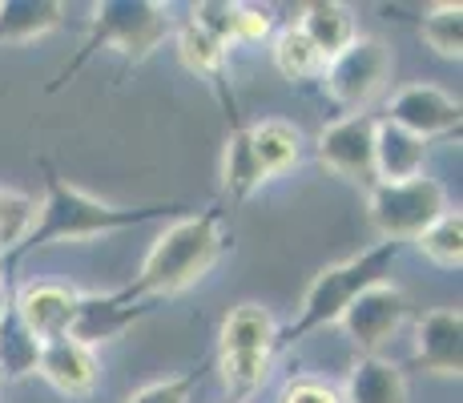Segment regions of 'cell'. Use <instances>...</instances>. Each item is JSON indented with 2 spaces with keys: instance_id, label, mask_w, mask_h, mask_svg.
<instances>
[{
  "instance_id": "obj_32",
  "label": "cell",
  "mask_w": 463,
  "mask_h": 403,
  "mask_svg": "<svg viewBox=\"0 0 463 403\" xmlns=\"http://www.w3.org/2000/svg\"><path fill=\"white\" fill-rule=\"evenodd\" d=\"M5 307H8V294H5V291H0V315H5Z\"/></svg>"
},
{
  "instance_id": "obj_29",
  "label": "cell",
  "mask_w": 463,
  "mask_h": 403,
  "mask_svg": "<svg viewBox=\"0 0 463 403\" xmlns=\"http://www.w3.org/2000/svg\"><path fill=\"white\" fill-rule=\"evenodd\" d=\"M194 383H198V371L174 375V379H157V383H149V388L133 391L126 403H190Z\"/></svg>"
},
{
  "instance_id": "obj_26",
  "label": "cell",
  "mask_w": 463,
  "mask_h": 403,
  "mask_svg": "<svg viewBox=\"0 0 463 403\" xmlns=\"http://www.w3.org/2000/svg\"><path fill=\"white\" fill-rule=\"evenodd\" d=\"M37 222V198L16 190H0V250H16Z\"/></svg>"
},
{
  "instance_id": "obj_25",
  "label": "cell",
  "mask_w": 463,
  "mask_h": 403,
  "mask_svg": "<svg viewBox=\"0 0 463 403\" xmlns=\"http://www.w3.org/2000/svg\"><path fill=\"white\" fill-rule=\"evenodd\" d=\"M420 33L439 57H448V61L463 57V8L459 5H435L423 16Z\"/></svg>"
},
{
  "instance_id": "obj_27",
  "label": "cell",
  "mask_w": 463,
  "mask_h": 403,
  "mask_svg": "<svg viewBox=\"0 0 463 403\" xmlns=\"http://www.w3.org/2000/svg\"><path fill=\"white\" fill-rule=\"evenodd\" d=\"M270 371V351H254V355H222V379L234 396H254L266 383Z\"/></svg>"
},
{
  "instance_id": "obj_12",
  "label": "cell",
  "mask_w": 463,
  "mask_h": 403,
  "mask_svg": "<svg viewBox=\"0 0 463 403\" xmlns=\"http://www.w3.org/2000/svg\"><path fill=\"white\" fill-rule=\"evenodd\" d=\"M77 299H81V294L65 291V286H57V283H37V286H24L13 307L24 327H29L41 343H49V339L69 335L73 315H77Z\"/></svg>"
},
{
  "instance_id": "obj_11",
  "label": "cell",
  "mask_w": 463,
  "mask_h": 403,
  "mask_svg": "<svg viewBox=\"0 0 463 403\" xmlns=\"http://www.w3.org/2000/svg\"><path fill=\"white\" fill-rule=\"evenodd\" d=\"M154 302H129L121 299L118 291L109 294H81L77 299V315H73V327H69V339L85 343L93 351L97 343H109L118 339L126 327H133L141 315H149Z\"/></svg>"
},
{
  "instance_id": "obj_2",
  "label": "cell",
  "mask_w": 463,
  "mask_h": 403,
  "mask_svg": "<svg viewBox=\"0 0 463 403\" xmlns=\"http://www.w3.org/2000/svg\"><path fill=\"white\" fill-rule=\"evenodd\" d=\"M226 250V235H222V206H206L202 214L174 222L162 238L154 242L146 266L129 286H121V299L129 302H154L162 294H177L198 279H206L213 263Z\"/></svg>"
},
{
  "instance_id": "obj_10",
  "label": "cell",
  "mask_w": 463,
  "mask_h": 403,
  "mask_svg": "<svg viewBox=\"0 0 463 403\" xmlns=\"http://www.w3.org/2000/svg\"><path fill=\"white\" fill-rule=\"evenodd\" d=\"M415 367L427 375L459 379L463 371V315L459 307L427 311L415 331Z\"/></svg>"
},
{
  "instance_id": "obj_33",
  "label": "cell",
  "mask_w": 463,
  "mask_h": 403,
  "mask_svg": "<svg viewBox=\"0 0 463 403\" xmlns=\"http://www.w3.org/2000/svg\"><path fill=\"white\" fill-rule=\"evenodd\" d=\"M0 274H5V258H0Z\"/></svg>"
},
{
  "instance_id": "obj_31",
  "label": "cell",
  "mask_w": 463,
  "mask_h": 403,
  "mask_svg": "<svg viewBox=\"0 0 463 403\" xmlns=\"http://www.w3.org/2000/svg\"><path fill=\"white\" fill-rule=\"evenodd\" d=\"M270 33V13L254 5H238V41H262Z\"/></svg>"
},
{
  "instance_id": "obj_17",
  "label": "cell",
  "mask_w": 463,
  "mask_h": 403,
  "mask_svg": "<svg viewBox=\"0 0 463 403\" xmlns=\"http://www.w3.org/2000/svg\"><path fill=\"white\" fill-rule=\"evenodd\" d=\"M346 403H407V379L395 363L379 360V355H363L351 367L343 388Z\"/></svg>"
},
{
  "instance_id": "obj_24",
  "label": "cell",
  "mask_w": 463,
  "mask_h": 403,
  "mask_svg": "<svg viewBox=\"0 0 463 403\" xmlns=\"http://www.w3.org/2000/svg\"><path fill=\"white\" fill-rule=\"evenodd\" d=\"M415 242H420V250L435 266H459L463 263V214L443 210Z\"/></svg>"
},
{
  "instance_id": "obj_22",
  "label": "cell",
  "mask_w": 463,
  "mask_h": 403,
  "mask_svg": "<svg viewBox=\"0 0 463 403\" xmlns=\"http://www.w3.org/2000/svg\"><path fill=\"white\" fill-rule=\"evenodd\" d=\"M262 169H258V161L250 154V141H246V125H234V133H230L226 141V158H222V186H226V194L234 202L250 198V194L262 186Z\"/></svg>"
},
{
  "instance_id": "obj_1",
  "label": "cell",
  "mask_w": 463,
  "mask_h": 403,
  "mask_svg": "<svg viewBox=\"0 0 463 403\" xmlns=\"http://www.w3.org/2000/svg\"><path fill=\"white\" fill-rule=\"evenodd\" d=\"M44 169V202L37 206V222H33L29 238L13 250V258L29 254V250L52 246V242H81V238H97V235H118V230L141 226V222H154L162 214L177 210V206H109L89 198L85 190L69 186L65 178L52 169V161H41Z\"/></svg>"
},
{
  "instance_id": "obj_18",
  "label": "cell",
  "mask_w": 463,
  "mask_h": 403,
  "mask_svg": "<svg viewBox=\"0 0 463 403\" xmlns=\"http://www.w3.org/2000/svg\"><path fill=\"white\" fill-rule=\"evenodd\" d=\"M274 335H279V322L266 307L258 302H242L234 307L222 322V355H254V351H270L274 355Z\"/></svg>"
},
{
  "instance_id": "obj_23",
  "label": "cell",
  "mask_w": 463,
  "mask_h": 403,
  "mask_svg": "<svg viewBox=\"0 0 463 403\" xmlns=\"http://www.w3.org/2000/svg\"><path fill=\"white\" fill-rule=\"evenodd\" d=\"M274 65H279V73L287 81H315V77H323L326 61L318 57V53L310 49V41L290 24V29H282L279 41H274Z\"/></svg>"
},
{
  "instance_id": "obj_13",
  "label": "cell",
  "mask_w": 463,
  "mask_h": 403,
  "mask_svg": "<svg viewBox=\"0 0 463 403\" xmlns=\"http://www.w3.org/2000/svg\"><path fill=\"white\" fill-rule=\"evenodd\" d=\"M37 371L61 391V396H73V399H81V396H89V391L97 388V360H93V351H89L85 343H77V339H69V335L41 343Z\"/></svg>"
},
{
  "instance_id": "obj_28",
  "label": "cell",
  "mask_w": 463,
  "mask_h": 403,
  "mask_svg": "<svg viewBox=\"0 0 463 403\" xmlns=\"http://www.w3.org/2000/svg\"><path fill=\"white\" fill-rule=\"evenodd\" d=\"M210 41H218L222 49L238 44V5H226V0H206V5L194 8L190 16Z\"/></svg>"
},
{
  "instance_id": "obj_6",
  "label": "cell",
  "mask_w": 463,
  "mask_h": 403,
  "mask_svg": "<svg viewBox=\"0 0 463 403\" xmlns=\"http://www.w3.org/2000/svg\"><path fill=\"white\" fill-rule=\"evenodd\" d=\"M387 77H391V53L383 49V41H375V37H354L338 57L326 61V69H323L331 101L343 105V110H354V113L367 110L371 97L379 93Z\"/></svg>"
},
{
  "instance_id": "obj_5",
  "label": "cell",
  "mask_w": 463,
  "mask_h": 403,
  "mask_svg": "<svg viewBox=\"0 0 463 403\" xmlns=\"http://www.w3.org/2000/svg\"><path fill=\"white\" fill-rule=\"evenodd\" d=\"M448 210V194L435 178H407V182H375L367 194L371 226L383 242H415Z\"/></svg>"
},
{
  "instance_id": "obj_4",
  "label": "cell",
  "mask_w": 463,
  "mask_h": 403,
  "mask_svg": "<svg viewBox=\"0 0 463 403\" xmlns=\"http://www.w3.org/2000/svg\"><path fill=\"white\" fill-rule=\"evenodd\" d=\"M169 13L162 5H149V0H105V5H93V21H89V33L77 49V57L52 77L49 93H57L61 85H69L97 53L118 49L126 53V61H146L149 53L157 49L169 37Z\"/></svg>"
},
{
  "instance_id": "obj_20",
  "label": "cell",
  "mask_w": 463,
  "mask_h": 403,
  "mask_svg": "<svg viewBox=\"0 0 463 403\" xmlns=\"http://www.w3.org/2000/svg\"><path fill=\"white\" fill-rule=\"evenodd\" d=\"M177 53H182L190 73L206 77V85L218 89L222 101H226V113H234V97L226 93V49H222L218 41H210L194 21H185L182 29H177Z\"/></svg>"
},
{
  "instance_id": "obj_15",
  "label": "cell",
  "mask_w": 463,
  "mask_h": 403,
  "mask_svg": "<svg viewBox=\"0 0 463 403\" xmlns=\"http://www.w3.org/2000/svg\"><path fill=\"white\" fill-rule=\"evenodd\" d=\"M295 29L310 41V49H315L323 61L338 57L346 44L359 37V33H354V21H351V8L335 5V0H310V5L302 8Z\"/></svg>"
},
{
  "instance_id": "obj_8",
  "label": "cell",
  "mask_w": 463,
  "mask_h": 403,
  "mask_svg": "<svg viewBox=\"0 0 463 403\" xmlns=\"http://www.w3.org/2000/svg\"><path fill=\"white\" fill-rule=\"evenodd\" d=\"M387 121L399 125V130H407V133H415L420 141H427V138H439V133L459 130L463 110H459L456 97L435 89V85H407L391 97Z\"/></svg>"
},
{
  "instance_id": "obj_14",
  "label": "cell",
  "mask_w": 463,
  "mask_h": 403,
  "mask_svg": "<svg viewBox=\"0 0 463 403\" xmlns=\"http://www.w3.org/2000/svg\"><path fill=\"white\" fill-rule=\"evenodd\" d=\"M427 141L399 130L391 121H375V182H407L423 174Z\"/></svg>"
},
{
  "instance_id": "obj_30",
  "label": "cell",
  "mask_w": 463,
  "mask_h": 403,
  "mask_svg": "<svg viewBox=\"0 0 463 403\" xmlns=\"http://www.w3.org/2000/svg\"><path fill=\"white\" fill-rule=\"evenodd\" d=\"M282 403H343V399H338V391L323 379H295L282 391Z\"/></svg>"
},
{
  "instance_id": "obj_7",
  "label": "cell",
  "mask_w": 463,
  "mask_h": 403,
  "mask_svg": "<svg viewBox=\"0 0 463 403\" xmlns=\"http://www.w3.org/2000/svg\"><path fill=\"white\" fill-rule=\"evenodd\" d=\"M318 166L346 182L375 186V118L351 113L343 121H331L318 133Z\"/></svg>"
},
{
  "instance_id": "obj_3",
  "label": "cell",
  "mask_w": 463,
  "mask_h": 403,
  "mask_svg": "<svg viewBox=\"0 0 463 403\" xmlns=\"http://www.w3.org/2000/svg\"><path fill=\"white\" fill-rule=\"evenodd\" d=\"M395 258H399V242H375V246L359 250V254L346 258V263L326 266V271L307 286L298 315L290 319L287 327L279 331V335H274V351H282V347H290V343H298V339H307L310 331L338 322V319H343V311L351 307V302L359 299L363 291H371V286L387 283V274H391V266H395Z\"/></svg>"
},
{
  "instance_id": "obj_16",
  "label": "cell",
  "mask_w": 463,
  "mask_h": 403,
  "mask_svg": "<svg viewBox=\"0 0 463 403\" xmlns=\"http://www.w3.org/2000/svg\"><path fill=\"white\" fill-rule=\"evenodd\" d=\"M246 141H250V154L262 169V178H279L282 169H290L302 154V133L298 125L282 121V118H266L258 125H246Z\"/></svg>"
},
{
  "instance_id": "obj_21",
  "label": "cell",
  "mask_w": 463,
  "mask_h": 403,
  "mask_svg": "<svg viewBox=\"0 0 463 403\" xmlns=\"http://www.w3.org/2000/svg\"><path fill=\"white\" fill-rule=\"evenodd\" d=\"M37 363H41V339L24 327L16 307L8 302L5 315H0V375L5 379H24V375H37Z\"/></svg>"
},
{
  "instance_id": "obj_9",
  "label": "cell",
  "mask_w": 463,
  "mask_h": 403,
  "mask_svg": "<svg viewBox=\"0 0 463 403\" xmlns=\"http://www.w3.org/2000/svg\"><path fill=\"white\" fill-rule=\"evenodd\" d=\"M407 319V294L391 283H379L371 291H363L351 307L343 311V331L363 347V351H375L391 335L399 331V322Z\"/></svg>"
},
{
  "instance_id": "obj_19",
  "label": "cell",
  "mask_w": 463,
  "mask_h": 403,
  "mask_svg": "<svg viewBox=\"0 0 463 403\" xmlns=\"http://www.w3.org/2000/svg\"><path fill=\"white\" fill-rule=\"evenodd\" d=\"M61 16L65 5L57 0H0V49L44 37L61 24Z\"/></svg>"
}]
</instances>
